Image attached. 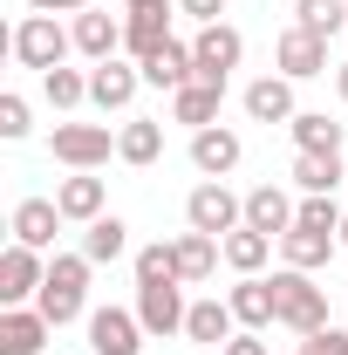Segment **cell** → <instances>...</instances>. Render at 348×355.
<instances>
[{
	"mask_svg": "<svg viewBox=\"0 0 348 355\" xmlns=\"http://www.w3.org/2000/svg\"><path fill=\"white\" fill-rule=\"evenodd\" d=\"M335 89H342V103H348V62H342V69H335Z\"/></svg>",
	"mask_w": 348,
	"mask_h": 355,
	"instance_id": "cell-40",
	"label": "cell"
},
{
	"mask_svg": "<svg viewBox=\"0 0 348 355\" xmlns=\"http://www.w3.org/2000/svg\"><path fill=\"white\" fill-rule=\"evenodd\" d=\"M69 42L76 35H62L55 28V14H28L21 28H14V55H21V69H62V55H69Z\"/></svg>",
	"mask_w": 348,
	"mask_h": 355,
	"instance_id": "cell-3",
	"label": "cell"
},
{
	"mask_svg": "<svg viewBox=\"0 0 348 355\" xmlns=\"http://www.w3.org/2000/svg\"><path fill=\"white\" fill-rule=\"evenodd\" d=\"M225 308H232V321H246V328H266V321H280V308H273V280H239L232 294H225Z\"/></svg>",
	"mask_w": 348,
	"mask_h": 355,
	"instance_id": "cell-19",
	"label": "cell"
},
{
	"mask_svg": "<svg viewBox=\"0 0 348 355\" xmlns=\"http://www.w3.org/2000/svg\"><path fill=\"white\" fill-rule=\"evenodd\" d=\"M164 42H171V14H164V7H130V21H123V48L137 55V69H143Z\"/></svg>",
	"mask_w": 348,
	"mask_h": 355,
	"instance_id": "cell-13",
	"label": "cell"
},
{
	"mask_svg": "<svg viewBox=\"0 0 348 355\" xmlns=\"http://www.w3.org/2000/svg\"><path fill=\"white\" fill-rule=\"evenodd\" d=\"M137 83H143V69H130V62H96V76H89V103H103V110H130Z\"/></svg>",
	"mask_w": 348,
	"mask_h": 355,
	"instance_id": "cell-12",
	"label": "cell"
},
{
	"mask_svg": "<svg viewBox=\"0 0 348 355\" xmlns=\"http://www.w3.org/2000/svg\"><path fill=\"white\" fill-rule=\"evenodd\" d=\"M123 246H130V225H123V219H89V239H82L89 266H110V260H123Z\"/></svg>",
	"mask_w": 348,
	"mask_h": 355,
	"instance_id": "cell-27",
	"label": "cell"
},
{
	"mask_svg": "<svg viewBox=\"0 0 348 355\" xmlns=\"http://www.w3.org/2000/svg\"><path fill=\"white\" fill-rule=\"evenodd\" d=\"M301 355H348V335L328 321V328H314V335H301Z\"/></svg>",
	"mask_w": 348,
	"mask_h": 355,
	"instance_id": "cell-35",
	"label": "cell"
},
{
	"mask_svg": "<svg viewBox=\"0 0 348 355\" xmlns=\"http://www.w3.org/2000/svg\"><path fill=\"white\" fill-rule=\"evenodd\" d=\"M191 76H198V62H191V48H184V42H164L150 62H143V83H157V89H184Z\"/></svg>",
	"mask_w": 348,
	"mask_h": 355,
	"instance_id": "cell-23",
	"label": "cell"
},
{
	"mask_svg": "<svg viewBox=\"0 0 348 355\" xmlns=\"http://www.w3.org/2000/svg\"><path fill=\"white\" fill-rule=\"evenodd\" d=\"M218 253H225V246H218L212 232H184V239H177V280H212Z\"/></svg>",
	"mask_w": 348,
	"mask_h": 355,
	"instance_id": "cell-26",
	"label": "cell"
},
{
	"mask_svg": "<svg viewBox=\"0 0 348 355\" xmlns=\"http://www.w3.org/2000/svg\"><path fill=\"white\" fill-rule=\"evenodd\" d=\"M294 144L301 150H321V157H342V123H328L321 110H301L294 116Z\"/></svg>",
	"mask_w": 348,
	"mask_h": 355,
	"instance_id": "cell-30",
	"label": "cell"
},
{
	"mask_svg": "<svg viewBox=\"0 0 348 355\" xmlns=\"http://www.w3.org/2000/svg\"><path fill=\"white\" fill-rule=\"evenodd\" d=\"M55 205H62V219H103V178H62V191H55Z\"/></svg>",
	"mask_w": 348,
	"mask_h": 355,
	"instance_id": "cell-25",
	"label": "cell"
},
{
	"mask_svg": "<svg viewBox=\"0 0 348 355\" xmlns=\"http://www.w3.org/2000/svg\"><path fill=\"white\" fill-rule=\"evenodd\" d=\"M177 7H184V14H191V21H205V28H212L218 14H225V0H177Z\"/></svg>",
	"mask_w": 348,
	"mask_h": 355,
	"instance_id": "cell-37",
	"label": "cell"
},
{
	"mask_svg": "<svg viewBox=\"0 0 348 355\" xmlns=\"http://www.w3.org/2000/svg\"><path fill=\"white\" fill-rule=\"evenodd\" d=\"M225 355H266V342H260V335H232V342H225Z\"/></svg>",
	"mask_w": 348,
	"mask_h": 355,
	"instance_id": "cell-39",
	"label": "cell"
},
{
	"mask_svg": "<svg viewBox=\"0 0 348 355\" xmlns=\"http://www.w3.org/2000/svg\"><path fill=\"white\" fill-rule=\"evenodd\" d=\"M342 239H348V219H342Z\"/></svg>",
	"mask_w": 348,
	"mask_h": 355,
	"instance_id": "cell-42",
	"label": "cell"
},
{
	"mask_svg": "<svg viewBox=\"0 0 348 355\" xmlns=\"http://www.w3.org/2000/svg\"><path fill=\"white\" fill-rule=\"evenodd\" d=\"M28 7H35V14H82L89 0H28Z\"/></svg>",
	"mask_w": 348,
	"mask_h": 355,
	"instance_id": "cell-38",
	"label": "cell"
},
{
	"mask_svg": "<svg viewBox=\"0 0 348 355\" xmlns=\"http://www.w3.org/2000/svg\"><path fill=\"white\" fill-rule=\"evenodd\" d=\"M137 335H143V321L123 308H96L89 314V349L96 355H137Z\"/></svg>",
	"mask_w": 348,
	"mask_h": 355,
	"instance_id": "cell-10",
	"label": "cell"
},
{
	"mask_svg": "<svg viewBox=\"0 0 348 355\" xmlns=\"http://www.w3.org/2000/svg\"><path fill=\"white\" fill-rule=\"evenodd\" d=\"M218 246H225V266H239V273H260V266H266V253H273V239H266V232H253V225L225 232Z\"/></svg>",
	"mask_w": 348,
	"mask_h": 355,
	"instance_id": "cell-28",
	"label": "cell"
},
{
	"mask_svg": "<svg viewBox=\"0 0 348 355\" xmlns=\"http://www.w3.org/2000/svg\"><path fill=\"white\" fill-rule=\"evenodd\" d=\"M280 253H287V266L314 273V266H328V260H335V232H314V225H294V232H280Z\"/></svg>",
	"mask_w": 348,
	"mask_h": 355,
	"instance_id": "cell-20",
	"label": "cell"
},
{
	"mask_svg": "<svg viewBox=\"0 0 348 355\" xmlns=\"http://www.w3.org/2000/svg\"><path fill=\"white\" fill-rule=\"evenodd\" d=\"M157 280H177V246H143L137 253V287H157Z\"/></svg>",
	"mask_w": 348,
	"mask_h": 355,
	"instance_id": "cell-31",
	"label": "cell"
},
{
	"mask_svg": "<svg viewBox=\"0 0 348 355\" xmlns=\"http://www.w3.org/2000/svg\"><path fill=\"white\" fill-rule=\"evenodd\" d=\"M110 150H116V144H110L103 123H62V130H55V157H62V164H76V171H96Z\"/></svg>",
	"mask_w": 348,
	"mask_h": 355,
	"instance_id": "cell-8",
	"label": "cell"
},
{
	"mask_svg": "<svg viewBox=\"0 0 348 355\" xmlns=\"http://www.w3.org/2000/svg\"><path fill=\"white\" fill-rule=\"evenodd\" d=\"M184 301H177V280H157V287H137V321L150 328V335H177L184 328Z\"/></svg>",
	"mask_w": 348,
	"mask_h": 355,
	"instance_id": "cell-9",
	"label": "cell"
},
{
	"mask_svg": "<svg viewBox=\"0 0 348 355\" xmlns=\"http://www.w3.org/2000/svg\"><path fill=\"white\" fill-rule=\"evenodd\" d=\"M123 7H171V0H123Z\"/></svg>",
	"mask_w": 348,
	"mask_h": 355,
	"instance_id": "cell-41",
	"label": "cell"
},
{
	"mask_svg": "<svg viewBox=\"0 0 348 355\" xmlns=\"http://www.w3.org/2000/svg\"><path fill=\"white\" fill-rule=\"evenodd\" d=\"M294 184H301L307 198H335V184H342V157L301 150V157H294Z\"/></svg>",
	"mask_w": 348,
	"mask_h": 355,
	"instance_id": "cell-24",
	"label": "cell"
},
{
	"mask_svg": "<svg viewBox=\"0 0 348 355\" xmlns=\"http://www.w3.org/2000/svg\"><path fill=\"white\" fill-rule=\"evenodd\" d=\"M184 335H191L198 349H225V342H232V308H225V301H198V308L184 314Z\"/></svg>",
	"mask_w": 348,
	"mask_h": 355,
	"instance_id": "cell-22",
	"label": "cell"
},
{
	"mask_svg": "<svg viewBox=\"0 0 348 355\" xmlns=\"http://www.w3.org/2000/svg\"><path fill=\"white\" fill-rule=\"evenodd\" d=\"M294 212H301V205H287V191H280V184H260V191H246V225H253V232H266V239L294 232Z\"/></svg>",
	"mask_w": 348,
	"mask_h": 355,
	"instance_id": "cell-15",
	"label": "cell"
},
{
	"mask_svg": "<svg viewBox=\"0 0 348 355\" xmlns=\"http://www.w3.org/2000/svg\"><path fill=\"white\" fill-rule=\"evenodd\" d=\"M0 137H7V144L28 137V103H21V96H0Z\"/></svg>",
	"mask_w": 348,
	"mask_h": 355,
	"instance_id": "cell-36",
	"label": "cell"
},
{
	"mask_svg": "<svg viewBox=\"0 0 348 355\" xmlns=\"http://www.w3.org/2000/svg\"><path fill=\"white\" fill-rule=\"evenodd\" d=\"M184 219H191V232H239L246 225V198H232L225 184H198L191 198H184Z\"/></svg>",
	"mask_w": 348,
	"mask_h": 355,
	"instance_id": "cell-5",
	"label": "cell"
},
{
	"mask_svg": "<svg viewBox=\"0 0 348 355\" xmlns=\"http://www.w3.org/2000/svg\"><path fill=\"white\" fill-rule=\"evenodd\" d=\"M82 294H89V253H55L42 294H35V308L62 328V321H76V314H82Z\"/></svg>",
	"mask_w": 348,
	"mask_h": 355,
	"instance_id": "cell-1",
	"label": "cell"
},
{
	"mask_svg": "<svg viewBox=\"0 0 348 355\" xmlns=\"http://www.w3.org/2000/svg\"><path fill=\"white\" fill-rule=\"evenodd\" d=\"M76 48H82L89 62H110V55L123 48V21H110V14L82 7V14H76Z\"/></svg>",
	"mask_w": 348,
	"mask_h": 355,
	"instance_id": "cell-18",
	"label": "cell"
},
{
	"mask_svg": "<svg viewBox=\"0 0 348 355\" xmlns=\"http://www.w3.org/2000/svg\"><path fill=\"white\" fill-rule=\"evenodd\" d=\"M273 308L294 335H314V328H328V287H314L301 266H287V273H273Z\"/></svg>",
	"mask_w": 348,
	"mask_h": 355,
	"instance_id": "cell-2",
	"label": "cell"
},
{
	"mask_svg": "<svg viewBox=\"0 0 348 355\" xmlns=\"http://www.w3.org/2000/svg\"><path fill=\"white\" fill-rule=\"evenodd\" d=\"M273 62H280L287 83H307V76L328 69V35H314V28H287V35L273 42Z\"/></svg>",
	"mask_w": 348,
	"mask_h": 355,
	"instance_id": "cell-6",
	"label": "cell"
},
{
	"mask_svg": "<svg viewBox=\"0 0 348 355\" xmlns=\"http://www.w3.org/2000/svg\"><path fill=\"white\" fill-rule=\"evenodd\" d=\"M42 280H48V266L35 260V246L14 239V246L0 253V301H7V308H21L28 294H42Z\"/></svg>",
	"mask_w": 348,
	"mask_h": 355,
	"instance_id": "cell-7",
	"label": "cell"
},
{
	"mask_svg": "<svg viewBox=\"0 0 348 355\" xmlns=\"http://www.w3.org/2000/svg\"><path fill=\"white\" fill-rule=\"evenodd\" d=\"M42 96L55 103V110H76V103L89 96V76H76V69H48V76H42Z\"/></svg>",
	"mask_w": 348,
	"mask_h": 355,
	"instance_id": "cell-32",
	"label": "cell"
},
{
	"mask_svg": "<svg viewBox=\"0 0 348 355\" xmlns=\"http://www.w3.org/2000/svg\"><path fill=\"white\" fill-rule=\"evenodd\" d=\"M294 14H301V28H314V35H335L348 21V0H294Z\"/></svg>",
	"mask_w": 348,
	"mask_h": 355,
	"instance_id": "cell-33",
	"label": "cell"
},
{
	"mask_svg": "<svg viewBox=\"0 0 348 355\" xmlns=\"http://www.w3.org/2000/svg\"><path fill=\"white\" fill-rule=\"evenodd\" d=\"M218 96H225V89H212V83H184V89H171V116H177V123H191V130H212Z\"/></svg>",
	"mask_w": 348,
	"mask_h": 355,
	"instance_id": "cell-21",
	"label": "cell"
},
{
	"mask_svg": "<svg viewBox=\"0 0 348 355\" xmlns=\"http://www.w3.org/2000/svg\"><path fill=\"white\" fill-rule=\"evenodd\" d=\"M239 150H246V144H239L232 130H218V123L212 130H191V164H198L205 178H225L232 164H239Z\"/></svg>",
	"mask_w": 348,
	"mask_h": 355,
	"instance_id": "cell-17",
	"label": "cell"
},
{
	"mask_svg": "<svg viewBox=\"0 0 348 355\" xmlns=\"http://www.w3.org/2000/svg\"><path fill=\"white\" fill-rule=\"evenodd\" d=\"M55 225H62V205H55V198H21V205H14V239L35 246V253L55 246Z\"/></svg>",
	"mask_w": 348,
	"mask_h": 355,
	"instance_id": "cell-16",
	"label": "cell"
},
{
	"mask_svg": "<svg viewBox=\"0 0 348 355\" xmlns=\"http://www.w3.org/2000/svg\"><path fill=\"white\" fill-rule=\"evenodd\" d=\"M294 225H314V232H342V212H335V198H307L301 212H294Z\"/></svg>",
	"mask_w": 348,
	"mask_h": 355,
	"instance_id": "cell-34",
	"label": "cell"
},
{
	"mask_svg": "<svg viewBox=\"0 0 348 355\" xmlns=\"http://www.w3.org/2000/svg\"><path fill=\"white\" fill-rule=\"evenodd\" d=\"M246 116L253 123H294L301 110H294V83L287 76H260V83L246 89Z\"/></svg>",
	"mask_w": 348,
	"mask_h": 355,
	"instance_id": "cell-14",
	"label": "cell"
},
{
	"mask_svg": "<svg viewBox=\"0 0 348 355\" xmlns=\"http://www.w3.org/2000/svg\"><path fill=\"white\" fill-rule=\"evenodd\" d=\"M48 321L42 308H7L0 314V355H42V342H48Z\"/></svg>",
	"mask_w": 348,
	"mask_h": 355,
	"instance_id": "cell-11",
	"label": "cell"
},
{
	"mask_svg": "<svg viewBox=\"0 0 348 355\" xmlns=\"http://www.w3.org/2000/svg\"><path fill=\"white\" fill-rule=\"evenodd\" d=\"M157 150H164V130H157L150 116L123 123V137H116V157H123V164H157Z\"/></svg>",
	"mask_w": 348,
	"mask_h": 355,
	"instance_id": "cell-29",
	"label": "cell"
},
{
	"mask_svg": "<svg viewBox=\"0 0 348 355\" xmlns=\"http://www.w3.org/2000/svg\"><path fill=\"white\" fill-rule=\"evenodd\" d=\"M239 55H246V42L225 28V21H212V28H198V42H191V62H198V76L191 83H212L225 89V76L239 69Z\"/></svg>",
	"mask_w": 348,
	"mask_h": 355,
	"instance_id": "cell-4",
	"label": "cell"
}]
</instances>
